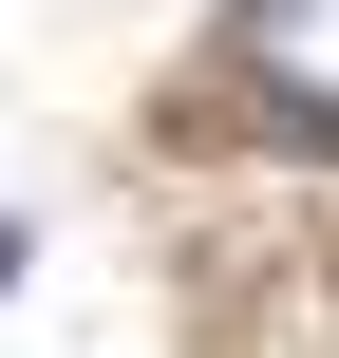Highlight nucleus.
<instances>
[{
	"mask_svg": "<svg viewBox=\"0 0 339 358\" xmlns=\"http://www.w3.org/2000/svg\"><path fill=\"white\" fill-rule=\"evenodd\" d=\"M0 283H19V208H0Z\"/></svg>",
	"mask_w": 339,
	"mask_h": 358,
	"instance_id": "2",
	"label": "nucleus"
},
{
	"mask_svg": "<svg viewBox=\"0 0 339 358\" xmlns=\"http://www.w3.org/2000/svg\"><path fill=\"white\" fill-rule=\"evenodd\" d=\"M226 57L264 76V113H283V132H321V151H339V0H245V19H226Z\"/></svg>",
	"mask_w": 339,
	"mask_h": 358,
	"instance_id": "1",
	"label": "nucleus"
}]
</instances>
